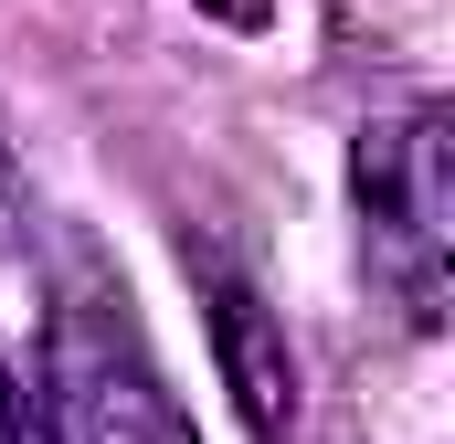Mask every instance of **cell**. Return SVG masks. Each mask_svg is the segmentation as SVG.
Masks as SVG:
<instances>
[{
  "mask_svg": "<svg viewBox=\"0 0 455 444\" xmlns=\"http://www.w3.org/2000/svg\"><path fill=\"white\" fill-rule=\"evenodd\" d=\"M349 191H360V233H371V275L403 297L413 329L445 318V265H455V148L445 116H381L349 148Z\"/></svg>",
  "mask_w": 455,
  "mask_h": 444,
  "instance_id": "6da1fadb",
  "label": "cell"
},
{
  "mask_svg": "<svg viewBox=\"0 0 455 444\" xmlns=\"http://www.w3.org/2000/svg\"><path fill=\"white\" fill-rule=\"evenodd\" d=\"M43 413H53V444H202L191 413L159 392V370L138 360V338L107 307H53Z\"/></svg>",
  "mask_w": 455,
  "mask_h": 444,
  "instance_id": "7a4b0ae2",
  "label": "cell"
},
{
  "mask_svg": "<svg viewBox=\"0 0 455 444\" xmlns=\"http://www.w3.org/2000/svg\"><path fill=\"white\" fill-rule=\"evenodd\" d=\"M191 286H202L212 360H223V392H233V413H243V434H254V444H286V434H297V360H286L275 307L254 297V275H243L233 254H212V243H191Z\"/></svg>",
  "mask_w": 455,
  "mask_h": 444,
  "instance_id": "3957f363",
  "label": "cell"
},
{
  "mask_svg": "<svg viewBox=\"0 0 455 444\" xmlns=\"http://www.w3.org/2000/svg\"><path fill=\"white\" fill-rule=\"evenodd\" d=\"M21 254H32V180H21V159L0 138V265H21Z\"/></svg>",
  "mask_w": 455,
  "mask_h": 444,
  "instance_id": "277c9868",
  "label": "cell"
},
{
  "mask_svg": "<svg viewBox=\"0 0 455 444\" xmlns=\"http://www.w3.org/2000/svg\"><path fill=\"white\" fill-rule=\"evenodd\" d=\"M0 444H11V434H0Z\"/></svg>",
  "mask_w": 455,
  "mask_h": 444,
  "instance_id": "5b68a950",
  "label": "cell"
}]
</instances>
